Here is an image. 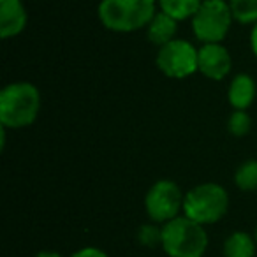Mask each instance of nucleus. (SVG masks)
Returning <instances> with one entry per match:
<instances>
[{"mask_svg":"<svg viewBox=\"0 0 257 257\" xmlns=\"http://www.w3.org/2000/svg\"><path fill=\"white\" fill-rule=\"evenodd\" d=\"M229 102L236 111H245L255 99V81L248 74H238L229 85Z\"/></svg>","mask_w":257,"mask_h":257,"instance_id":"11","label":"nucleus"},{"mask_svg":"<svg viewBox=\"0 0 257 257\" xmlns=\"http://www.w3.org/2000/svg\"><path fill=\"white\" fill-rule=\"evenodd\" d=\"M206 246L204 227L185 215L162 225V248L169 257H203Z\"/></svg>","mask_w":257,"mask_h":257,"instance_id":"3","label":"nucleus"},{"mask_svg":"<svg viewBox=\"0 0 257 257\" xmlns=\"http://www.w3.org/2000/svg\"><path fill=\"white\" fill-rule=\"evenodd\" d=\"M138 239L141 245L148 246V248H154L157 245L162 246V227H157L154 224L143 225L138 232Z\"/></svg>","mask_w":257,"mask_h":257,"instance_id":"17","label":"nucleus"},{"mask_svg":"<svg viewBox=\"0 0 257 257\" xmlns=\"http://www.w3.org/2000/svg\"><path fill=\"white\" fill-rule=\"evenodd\" d=\"M234 182L241 190H257V161H246L236 169Z\"/></svg>","mask_w":257,"mask_h":257,"instance_id":"15","label":"nucleus"},{"mask_svg":"<svg viewBox=\"0 0 257 257\" xmlns=\"http://www.w3.org/2000/svg\"><path fill=\"white\" fill-rule=\"evenodd\" d=\"M201 4H203V0H159L161 11L175 18L176 22L192 18L197 9L201 8Z\"/></svg>","mask_w":257,"mask_h":257,"instance_id":"13","label":"nucleus"},{"mask_svg":"<svg viewBox=\"0 0 257 257\" xmlns=\"http://www.w3.org/2000/svg\"><path fill=\"white\" fill-rule=\"evenodd\" d=\"M255 238L246 232H232L224 243L225 257H253L255 255Z\"/></svg>","mask_w":257,"mask_h":257,"instance_id":"12","label":"nucleus"},{"mask_svg":"<svg viewBox=\"0 0 257 257\" xmlns=\"http://www.w3.org/2000/svg\"><path fill=\"white\" fill-rule=\"evenodd\" d=\"M253 238H255V241H257V227H255V236H253Z\"/></svg>","mask_w":257,"mask_h":257,"instance_id":"21","label":"nucleus"},{"mask_svg":"<svg viewBox=\"0 0 257 257\" xmlns=\"http://www.w3.org/2000/svg\"><path fill=\"white\" fill-rule=\"evenodd\" d=\"M155 13V0H102L99 4V20L102 25L118 34L143 29Z\"/></svg>","mask_w":257,"mask_h":257,"instance_id":"2","label":"nucleus"},{"mask_svg":"<svg viewBox=\"0 0 257 257\" xmlns=\"http://www.w3.org/2000/svg\"><path fill=\"white\" fill-rule=\"evenodd\" d=\"M71 257H107V253L99 248H93V246H86V248H81V250H78V252H74Z\"/></svg>","mask_w":257,"mask_h":257,"instance_id":"18","label":"nucleus"},{"mask_svg":"<svg viewBox=\"0 0 257 257\" xmlns=\"http://www.w3.org/2000/svg\"><path fill=\"white\" fill-rule=\"evenodd\" d=\"M197 53L199 50H196L189 41L173 39L159 48L157 65L168 78H189L197 71Z\"/></svg>","mask_w":257,"mask_h":257,"instance_id":"7","label":"nucleus"},{"mask_svg":"<svg viewBox=\"0 0 257 257\" xmlns=\"http://www.w3.org/2000/svg\"><path fill=\"white\" fill-rule=\"evenodd\" d=\"M183 201H185V196L175 182L161 180L150 187L147 199H145V206L152 220L166 224L180 217V211L183 210Z\"/></svg>","mask_w":257,"mask_h":257,"instance_id":"6","label":"nucleus"},{"mask_svg":"<svg viewBox=\"0 0 257 257\" xmlns=\"http://www.w3.org/2000/svg\"><path fill=\"white\" fill-rule=\"evenodd\" d=\"M176 29H178V22L169 15H166L164 11H159L147 25V36L152 44L161 48L175 39Z\"/></svg>","mask_w":257,"mask_h":257,"instance_id":"10","label":"nucleus"},{"mask_svg":"<svg viewBox=\"0 0 257 257\" xmlns=\"http://www.w3.org/2000/svg\"><path fill=\"white\" fill-rule=\"evenodd\" d=\"M250 125H252V120H250V116L245 111H234V113L229 116V121H227L229 133L236 138H241V136H245V134H248Z\"/></svg>","mask_w":257,"mask_h":257,"instance_id":"16","label":"nucleus"},{"mask_svg":"<svg viewBox=\"0 0 257 257\" xmlns=\"http://www.w3.org/2000/svg\"><path fill=\"white\" fill-rule=\"evenodd\" d=\"M229 208V196L218 183H201L185 194L183 215L201 225L218 222Z\"/></svg>","mask_w":257,"mask_h":257,"instance_id":"4","label":"nucleus"},{"mask_svg":"<svg viewBox=\"0 0 257 257\" xmlns=\"http://www.w3.org/2000/svg\"><path fill=\"white\" fill-rule=\"evenodd\" d=\"M250 46H252V51L257 57V23H253L252 34H250Z\"/></svg>","mask_w":257,"mask_h":257,"instance_id":"19","label":"nucleus"},{"mask_svg":"<svg viewBox=\"0 0 257 257\" xmlns=\"http://www.w3.org/2000/svg\"><path fill=\"white\" fill-rule=\"evenodd\" d=\"M232 60L229 51L220 43L203 44L197 53V71L210 79H224L231 72Z\"/></svg>","mask_w":257,"mask_h":257,"instance_id":"8","label":"nucleus"},{"mask_svg":"<svg viewBox=\"0 0 257 257\" xmlns=\"http://www.w3.org/2000/svg\"><path fill=\"white\" fill-rule=\"evenodd\" d=\"M232 18L239 23H257V0H229Z\"/></svg>","mask_w":257,"mask_h":257,"instance_id":"14","label":"nucleus"},{"mask_svg":"<svg viewBox=\"0 0 257 257\" xmlns=\"http://www.w3.org/2000/svg\"><path fill=\"white\" fill-rule=\"evenodd\" d=\"M36 257H62L58 252H51V250H44V252H39Z\"/></svg>","mask_w":257,"mask_h":257,"instance_id":"20","label":"nucleus"},{"mask_svg":"<svg viewBox=\"0 0 257 257\" xmlns=\"http://www.w3.org/2000/svg\"><path fill=\"white\" fill-rule=\"evenodd\" d=\"M27 9L22 0H0V36L2 39L16 37L27 25Z\"/></svg>","mask_w":257,"mask_h":257,"instance_id":"9","label":"nucleus"},{"mask_svg":"<svg viewBox=\"0 0 257 257\" xmlns=\"http://www.w3.org/2000/svg\"><path fill=\"white\" fill-rule=\"evenodd\" d=\"M231 6L225 0H203L201 8L192 16L194 36L204 44L220 43L227 36L232 23Z\"/></svg>","mask_w":257,"mask_h":257,"instance_id":"5","label":"nucleus"},{"mask_svg":"<svg viewBox=\"0 0 257 257\" xmlns=\"http://www.w3.org/2000/svg\"><path fill=\"white\" fill-rule=\"evenodd\" d=\"M41 109V93L32 83L18 81L0 92V123L6 128H22L34 123Z\"/></svg>","mask_w":257,"mask_h":257,"instance_id":"1","label":"nucleus"}]
</instances>
